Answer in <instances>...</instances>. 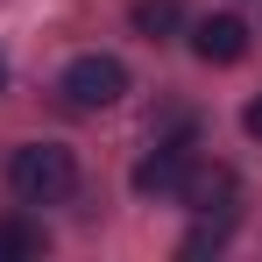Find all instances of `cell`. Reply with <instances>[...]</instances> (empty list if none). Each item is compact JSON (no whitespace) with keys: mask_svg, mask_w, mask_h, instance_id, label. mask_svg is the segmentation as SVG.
I'll return each mask as SVG.
<instances>
[{"mask_svg":"<svg viewBox=\"0 0 262 262\" xmlns=\"http://www.w3.org/2000/svg\"><path fill=\"white\" fill-rule=\"evenodd\" d=\"M50 241H43V227L36 220H21V213H7L0 220V262H36Z\"/></svg>","mask_w":262,"mask_h":262,"instance_id":"6","label":"cell"},{"mask_svg":"<svg viewBox=\"0 0 262 262\" xmlns=\"http://www.w3.org/2000/svg\"><path fill=\"white\" fill-rule=\"evenodd\" d=\"M0 85H7V64H0Z\"/></svg>","mask_w":262,"mask_h":262,"instance_id":"9","label":"cell"},{"mask_svg":"<svg viewBox=\"0 0 262 262\" xmlns=\"http://www.w3.org/2000/svg\"><path fill=\"white\" fill-rule=\"evenodd\" d=\"M241 128H248V135H255V142H262V92H255V99H248V114H241Z\"/></svg>","mask_w":262,"mask_h":262,"instance_id":"8","label":"cell"},{"mask_svg":"<svg viewBox=\"0 0 262 262\" xmlns=\"http://www.w3.org/2000/svg\"><path fill=\"white\" fill-rule=\"evenodd\" d=\"M191 163H199V156H191V121H177V135H163V142L135 163L128 184L142 191V199H177V191H184V177H191Z\"/></svg>","mask_w":262,"mask_h":262,"instance_id":"4","label":"cell"},{"mask_svg":"<svg viewBox=\"0 0 262 262\" xmlns=\"http://www.w3.org/2000/svg\"><path fill=\"white\" fill-rule=\"evenodd\" d=\"M57 92H64V106H78V114H99V106H114L121 92H128V64L121 57H71L64 64V78H57Z\"/></svg>","mask_w":262,"mask_h":262,"instance_id":"3","label":"cell"},{"mask_svg":"<svg viewBox=\"0 0 262 262\" xmlns=\"http://www.w3.org/2000/svg\"><path fill=\"white\" fill-rule=\"evenodd\" d=\"M191 57L199 64H241L248 57V21L241 14H206L191 29Z\"/></svg>","mask_w":262,"mask_h":262,"instance_id":"5","label":"cell"},{"mask_svg":"<svg viewBox=\"0 0 262 262\" xmlns=\"http://www.w3.org/2000/svg\"><path fill=\"white\" fill-rule=\"evenodd\" d=\"M7 191L21 206H64L78 191V156L57 149V142H21L7 156Z\"/></svg>","mask_w":262,"mask_h":262,"instance_id":"2","label":"cell"},{"mask_svg":"<svg viewBox=\"0 0 262 262\" xmlns=\"http://www.w3.org/2000/svg\"><path fill=\"white\" fill-rule=\"evenodd\" d=\"M191 213H199V227L184 234V255H206V248H220L227 234H234V213H241V177L227 170V163H191V177H184V191H177Z\"/></svg>","mask_w":262,"mask_h":262,"instance_id":"1","label":"cell"},{"mask_svg":"<svg viewBox=\"0 0 262 262\" xmlns=\"http://www.w3.org/2000/svg\"><path fill=\"white\" fill-rule=\"evenodd\" d=\"M184 29V0H135V36H149V43H163Z\"/></svg>","mask_w":262,"mask_h":262,"instance_id":"7","label":"cell"}]
</instances>
